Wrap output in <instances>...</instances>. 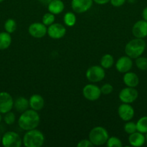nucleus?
<instances>
[{"instance_id":"2eb2a0df","label":"nucleus","mask_w":147,"mask_h":147,"mask_svg":"<svg viewBox=\"0 0 147 147\" xmlns=\"http://www.w3.org/2000/svg\"><path fill=\"white\" fill-rule=\"evenodd\" d=\"M132 34L135 38L144 39L147 37V21L141 20L133 25Z\"/></svg>"},{"instance_id":"58836bf2","label":"nucleus","mask_w":147,"mask_h":147,"mask_svg":"<svg viewBox=\"0 0 147 147\" xmlns=\"http://www.w3.org/2000/svg\"><path fill=\"white\" fill-rule=\"evenodd\" d=\"M146 142H147V133L146 134Z\"/></svg>"},{"instance_id":"9d476101","label":"nucleus","mask_w":147,"mask_h":147,"mask_svg":"<svg viewBox=\"0 0 147 147\" xmlns=\"http://www.w3.org/2000/svg\"><path fill=\"white\" fill-rule=\"evenodd\" d=\"M14 106V100L7 92H0V113L1 114L12 111Z\"/></svg>"},{"instance_id":"6e6552de","label":"nucleus","mask_w":147,"mask_h":147,"mask_svg":"<svg viewBox=\"0 0 147 147\" xmlns=\"http://www.w3.org/2000/svg\"><path fill=\"white\" fill-rule=\"evenodd\" d=\"M83 96L89 101H95L100 98V88L95 84H87L82 89Z\"/></svg>"},{"instance_id":"6ab92c4d","label":"nucleus","mask_w":147,"mask_h":147,"mask_svg":"<svg viewBox=\"0 0 147 147\" xmlns=\"http://www.w3.org/2000/svg\"><path fill=\"white\" fill-rule=\"evenodd\" d=\"M47 6L49 12L55 15L62 13L65 9L64 3L62 0H52Z\"/></svg>"},{"instance_id":"f257e3e1","label":"nucleus","mask_w":147,"mask_h":147,"mask_svg":"<svg viewBox=\"0 0 147 147\" xmlns=\"http://www.w3.org/2000/svg\"><path fill=\"white\" fill-rule=\"evenodd\" d=\"M40 122L39 113L36 111L30 109L21 113L17 123L20 129L24 131H29L36 129L40 124Z\"/></svg>"},{"instance_id":"9b49d317","label":"nucleus","mask_w":147,"mask_h":147,"mask_svg":"<svg viewBox=\"0 0 147 147\" xmlns=\"http://www.w3.org/2000/svg\"><path fill=\"white\" fill-rule=\"evenodd\" d=\"M47 27L43 22H33L29 26L28 32L31 37L36 39L44 37L47 34Z\"/></svg>"},{"instance_id":"cd10ccee","label":"nucleus","mask_w":147,"mask_h":147,"mask_svg":"<svg viewBox=\"0 0 147 147\" xmlns=\"http://www.w3.org/2000/svg\"><path fill=\"white\" fill-rule=\"evenodd\" d=\"M106 145L108 147H122V141L116 136H111L107 141Z\"/></svg>"},{"instance_id":"4be33fe9","label":"nucleus","mask_w":147,"mask_h":147,"mask_svg":"<svg viewBox=\"0 0 147 147\" xmlns=\"http://www.w3.org/2000/svg\"><path fill=\"white\" fill-rule=\"evenodd\" d=\"M114 57L110 54H105L100 60V65L104 69H110L114 65Z\"/></svg>"},{"instance_id":"7ed1b4c3","label":"nucleus","mask_w":147,"mask_h":147,"mask_svg":"<svg viewBox=\"0 0 147 147\" xmlns=\"http://www.w3.org/2000/svg\"><path fill=\"white\" fill-rule=\"evenodd\" d=\"M44 142V134L37 129L26 131L22 138V144L25 147H40Z\"/></svg>"},{"instance_id":"72a5a7b5","label":"nucleus","mask_w":147,"mask_h":147,"mask_svg":"<svg viewBox=\"0 0 147 147\" xmlns=\"http://www.w3.org/2000/svg\"><path fill=\"white\" fill-rule=\"evenodd\" d=\"M110 0H93L94 2L96 3L98 5H105L110 2Z\"/></svg>"},{"instance_id":"dca6fc26","label":"nucleus","mask_w":147,"mask_h":147,"mask_svg":"<svg viewBox=\"0 0 147 147\" xmlns=\"http://www.w3.org/2000/svg\"><path fill=\"white\" fill-rule=\"evenodd\" d=\"M128 143L131 146L134 147H140L144 146L146 143V136L139 131H135L129 134Z\"/></svg>"},{"instance_id":"393cba45","label":"nucleus","mask_w":147,"mask_h":147,"mask_svg":"<svg viewBox=\"0 0 147 147\" xmlns=\"http://www.w3.org/2000/svg\"><path fill=\"white\" fill-rule=\"evenodd\" d=\"M4 30L7 32L12 34L17 30V22L13 19H8L4 23Z\"/></svg>"},{"instance_id":"7c9ffc66","label":"nucleus","mask_w":147,"mask_h":147,"mask_svg":"<svg viewBox=\"0 0 147 147\" xmlns=\"http://www.w3.org/2000/svg\"><path fill=\"white\" fill-rule=\"evenodd\" d=\"M100 90L102 94L107 96V95L110 94V93L113 91V86L111 84H110V83H105V84L102 85V87L100 88Z\"/></svg>"},{"instance_id":"4468645a","label":"nucleus","mask_w":147,"mask_h":147,"mask_svg":"<svg viewBox=\"0 0 147 147\" xmlns=\"http://www.w3.org/2000/svg\"><path fill=\"white\" fill-rule=\"evenodd\" d=\"M133 65V63L132 58L127 55L122 56L118 58V60L115 63V68L117 71L124 74L131 70Z\"/></svg>"},{"instance_id":"1a4fd4ad","label":"nucleus","mask_w":147,"mask_h":147,"mask_svg":"<svg viewBox=\"0 0 147 147\" xmlns=\"http://www.w3.org/2000/svg\"><path fill=\"white\" fill-rule=\"evenodd\" d=\"M66 33V28L61 23H53L48 26L47 34L53 40H60L63 38Z\"/></svg>"},{"instance_id":"473e14b6","label":"nucleus","mask_w":147,"mask_h":147,"mask_svg":"<svg viewBox=\"0 0 147 147\" xmlns=\"http://www.w3.org/2000/svg\"><path fill=\"white\" fill-rule=\"evenodd\" d=\"M126 0H110V2L112 4V6L115 7H120L121 6L124 5L125 2H126Z\"/></svg>"},{"instance_id":"f8f14e48","label":"nucleus","mask_w":147,"mask_h":147,"mask_svg":"<svg viewBox=\"0 0 147 147\" xmlns=\"http://www.w3.org/2000/svg\"><path fill=\"white\" fill-rule=\"evenodd\" d=\"M93 2V0H71V7L74 12L82 14L89 11Z\"/></svg>"},{"instance_id":"c85d7f7f","label":"nucleus","mask_w":147,"mask_h":147,"mask_svg":"<svg viewBox=\"0 0 147 147\" xmlns=\"http://www.w3.org/2000/svg\"><path fill=\"white\" fill-rule=\"evenodd\" d=\"M123 129L125 133L128 134H131L137 131L136 123L133 121H126L125 124L124 125Z\"/></svg>"},{"instance_id":"39448f33","label":"nucleus","mask_w":147,"mask_h":147,"mask_svg":"<svg viewBox=\"0 0 147 147\" xmlns=\"http://www.w3.org/2000/svg\"><path fill=\"white\" fill-rule=\"evenodd\" d=\"M105 77V69L101 65H92L87 69L86 78L90 83H95L101 82Z\"/></svg>"},{"instance_id":"bb28decb","label":"nucleus","mask_w":147,"mask_h":147,"mask_svg":"<svg viewBox=\"0 0 147 147\" xmlns=\"http://www.w3.org/2000/svg\"><path fill=\"white\" fill-rule=\"evenodd\" d=\"M55 20H56V17H55V14H52L50 12L46 13L42 17V22L46 26V27H48L50 24H53L55 22Z\"/></svg>"},{"instance_id":"2f4dec72","label":"nucleus","mask_w":147,"mask_h":147,"mask_svg":"<svg viewBox=\"0 0 147 147\" xmlns=\"http://www.w3.org/2000/svg\"><path fill=\"white\" fill-rule=\"evenodd\" d=\"M77 147H93L94 145L92 144V142L89 141V139H82L78 142Z\"/></svg>"},{"instance_id":"4c0bfd02","label":"nucleus","mask_w":147,"mask_h":147,"mask_svg":"<svg viewBox=\"0 0 147 147\" xmlns=\"http://www.w3.org/2000/svg\"><path fill=\"white\" fill-rule=\"evenodd\" d=\"M1 119H2V117H1V113H0V123H1Z\"/></svg>"},{"instance_id":"f704fd0d","label":"nucleus","mask_w":147,"mask_h":147,"mask_svg":"<svg viewBox=\"0 0 147 147\" xmlns=\"http://www.w3.org/2000/svg\"><path fill=\"white\" fill-rule=\"evenodd\" d=\"M141 16H142V18L144 20H146L147 21V7H146L145 8L143 9L142 14H141Z\"/></svg>"},{"instance_id":"412c9836","label":"nucleus","mask_w":147,"mask_h":147,"mask_svg":"<svg viewBox=\"0 0 147 147\" xmlns=\"http://www.w3.org/2000/svg\"><path fill=\"white\" fill-rule=\"evenodd\" d=\"M12 44L11 34L7 32H0V50H4L9 48Z\"/></svg>"},{"instance_id":"f03ea898","label":"nucleus","mask_w":147,"mask_h":147,"mask_svg":"<svg viewBox=\"0 0 147 147\" xmlns=\"http://www.w3.org/2000/svg\"><path fill=\"white\" fill-rule=\"evenodd\" d=\"M146 48V43L144 39L134 38L130 40L125 47V53L132 59H135L144 54Z\"/></svg>"},{"instance_id":"e433bc0d","label":"nucleus","mask_w":147,"mask_h":147,"mask_svg":"<svg viewBox=\"0 0 147 147\" xmlns=\"http://www.w3.org/2000/svg\"><path fill=\"white\" fill-rule=\"evenodd\" d=\"M126 1H128V2L131 3V4H133V3L135 2V1H136V0H126Z\"/></svg>"},{"instance_id":"ea45409f","label":"nucleus","mask_w":147,"mask_h":147,"mask_svg":"<svg viewBox=\"0 0 147 147\" xmlns=\"http://www.w3.org/2000/svg\"><path fill=\"white\" fill-rule=\"evenodd\" d=\"M4 1V0H0V3L3 2V1Z\"/></svg>"},{"instance_id":"f3484780","label":"nucleus","mask_w":147,"mask_h":147,"mask_svg":"<svg viewBox=\"0 0 147 147\" xmlns=\"http://www.w3.org/2000/svg\"><path fill=\"white\" fill-rule=\"evenodd\" d=\"M29 105L31 109L39 111L45 106V100L42 96L39 94H33L29 99Z\"/></svg>"},{"instance_id":"c9c22d12","label":"nucleus","mask_w":147,"mask_h":147,"mask_svg":"<svg viewBox=\"0 0 147 147\" xmlns=\"http://www.w3.org/2000/svg\"><path fill=\"white\" fill-rule=\"evenodd\" d=\"M41 4H43V5H48L52 0H38Z\"/></svg>"},{"instance_id":"423d86ee","label":"nucleus","mask_w":147,"mask_h":147,"mask_svg":"<svg viewBox=\"0 0 147 147\" xmlns=\"http://www.w3.org/2000/svg\"><path fill=\"white\" fill-rule=\"evenodd\" d=\"M1 143L4 147H20L22 144V139L17 132L7 131L1 137Z\"/></svg>"},{"instance_id":"aec40b11","label":"nucleus","mask_w":147,"mask_h":147,"mask_svg":"<svg viewBox=\"0 0 147 147\" xmlns=\"http://www.w3.org/2000/svg\"><path fill=\"white\" fill-rule=\"evenodd\" d=\"M29 107H30L29 100H27L26 98L20 96V97L17 98L14 100V106H13V108L19 113H22V112L25 111L26 110L28 109Z\"/></svg>"},{"instance_id":"a211bd4d","label":"nucleus","mask_w":147,"mask_h":147,"mask_svg":"<svg viewBox=\"0 0 147 147\" xmlns=\"http://www.w3.org/2000/svg\"><path fill=\"white\" fill-rule=\"evenodd\" d=\"M123 83L127 87L135 88L139 84V78L136 73L133 72L128 71L124 73L123 78H122Z\"/></svg>"},{"instance_id":"a19ab883","label":"nucleus","mask_w":147,"mask_h":147,"mask_svg":"<svg viewBox=\"0 0 147 147\" xmlns=\"http://www.w3.org/2000/svg\"><path fill=\"white\" fill-rule=\"evenodd\" d=\"M1 136H0V143H1Z\"/></svg>"},{"instance_id":"a878e982","label":"nucleus","mask_w":147,"mask_h":147,"mask_svg":"<svg viewBox=\"0 0 147 147\" xmlns=\"http://www.w3.org/2000/svg\"><path fill=\"white\" fill-rule=\"evenodd\" d=\"M135 64L137 68L143 71L147 70V57L141 55L135 58Z\"/></svg>"},{"instance_id":"0eeeda50","label":"nucleus","mask_w":147,"mask_h":147,"mask_svg":"<svg viewBox=\"0 0 147 147\" xmlns=\"http://www.w3.org/2000/svg\"><path fill=\"white\" fill-rule=\"evenodd\" d=\"M120 100L124 103H133L138 97V92L135 88L125 87L120 91L118 95Z\"/></svg>"},{"instance_id":"20e7f679","label":"nucleus","mask_w":147,"mask_h":147,"mask_svg":"<svg viewBox=\"0 0 147 147\" xmlns=\"http://www.w3.org/2000/svg\"><path fill=\"white\" fill-rule=\"evenodd\" d=\"M109 137L108 131L102 126H95L91 129L89 133V139L94 146L105 144Z\"/></svg>"},{"instance_id":"ddd939ff","label":"nucleus","mask_w":147,"mask_h":147,"mask_svg":"<svg viewBox=\"0 0 147 147\" xmlns=\"http://www.w3.org/2000/svg\"><path fill=\"white\" fill-rule=\"evenodd\" d=\"M118 113L119 117L123 121H131V119L134 117L135 115V110L129 103H122L119 106L118 109Z\"/></svg>"},{"instance_id":"b1692460","label":"nucleus","mask_w":147,"mask_h":147,"mask_svg":"<svg viewBox=\"0 0 147 147\" xmlns=\"http://www.w3.org/2000/svg\"><path fill=\"white\" fill-rule=\"evenodd\" d=\"M137 131L146 134L147 133V116H142L136 122Z\"/></svg>"},{"instance_id":"5701e85b","label":"nucleus","mask_w":147,"mask_h":147,"mask_svg":"<svg viewBox=\"0 0 147 147\" xmlns=\"http://www.w3.org/2000/svg\"><path fill=\"white\" fill-rule=\"evenodd\" d=\"M63 22L67 27H73L76 22V17L71 11H68L63 16Z\"/></svg>"},{"instance_id":"c756f323","label":"nucleus","mask_w":147,"mask_h":147,"mask_svg":"<svg viewBox=\"0 0 147 147\" xmlns=\"http://www.w3.org/2000/svg\"><path fill=\"white\" fill-rule=\"evenodd\" d=\"M16 120V116L14 113L12 112L11 111L7 113H4V121L5 122L6 124L7 125H12L13 123L15 122Z\"/></svg>"}]
</instances>
